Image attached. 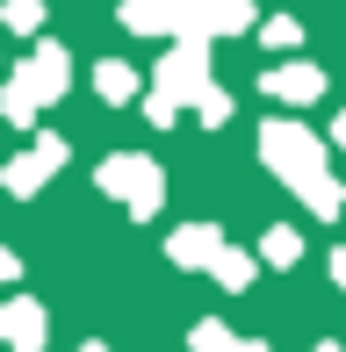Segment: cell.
Masks as SVG:
<instances>
[{
    "label": "cell",
    "mask_w": 346,
    "mask_h": 352,
    "mask_svg": "<svg viewBox=\"0 0 346 352\" xmlns=\"http://www.w3.org/2000/svg\"><path fill=\"white\" fill-rule=\"evenodd\" d=\"M260 158H267V166H274L289 187H310V180L325 173L318 137H310V130H296V122H267V130H260Z\"/></svg>",
    "instance_id": "1"
},
{
    "label": "cell",
    "mask_w": 346,
    "mask_h": 352,
    "mask_svg": "<svg viewBox=\"0 0 346 352\" xmlns=\"http://www.w3.org/2000/svg\"><path fill=\"white\" fill-rule=\"evenodd\" d=\"M101 187H108L130 216H152V209H159V195H166V187H159V166H152V158H137V151L108 158V166H101Z\"/></svg>",
    "instance_id": "2"
},
{
    "label": "cell",
    "mask_w": 346,
    "mask_h": 352,
    "mask_svg": "<svg viewBox=\"0 0 346 352\" xmlns=\"http://www.w3.org/2000/svg\"><path fill=\"white\" fill-rule=\"evenodd\" d=\"M0 345H8V352H43V309L29 295L0 302Z\"/></svg>",
    "instance_id": "3"
},
{
    "label": "cell",
    "mask_w": 346,
    "mask_h": 352,
    "mask_svg": "<svg viewBox=\"0 0 346 352\" xmlns=\"http://www.w3.org/2000/svg\"><path fill=\"white\" fill-rule=\"evenodd\" d=\"M216 252H224V237H216L210 223H187V230H173L166 259H173V266H216Z\"/></svg>",
    "instance_id": "4"
},
{
    "label": "cell",
    "mask_w": 346,
    "mask_h": 352,
    "mask_svg": "<svg viewBox=\"0 0 346 352\" xmlns=\"http://www.w3.org/2000/svg\"><path fill=\"white\" fill-rule=\"evenodd\" d=\"M51 166H65V144H37L29 158H14V166H8V195H37Z\"/></svg>",
    "instance_id": "5"
},
{
    "label": "cell",
    "mask_w": 346,
    "mask_h": 352,
    "mask_svg": "<svg viewBox=\"0 0 346 352\" xmlns=\"http://www.w3.org/2000/svg\"><path fill=\"white\" fill-rule=\"evenodd\" d=\"M187 345H195V352H267L260 338H238V331H231V324H216V316H202V324L187 331Z\"/></svg>",
    "instance_id": "6"
},
{
    "label": "cell",
    "mask_w": 346,
    "mask_h": 352,
    "mask_svg": "<svg viewBox=\"0 0 346 352\" xmlns=\"http://www.w3.org/2000/svg\"><path fill=\"white\" fill-rule=\"evenodd\" d=\"M267 87H274L281 101H318V87H325V79L310 72V65H289V72H274V79H267Z\"/></svg>",
    "instance_id": "7"
},
{
    "label": "cell",
    "mask_w": 346,
    "mask_h": 352,
    "mask_svg": "<svg viewBox=\"0 0 346 352\" xmlns=\"http://www.w3.org/2000/svg\"><path fill=\"white\" fill-rule=\"evenodd\" d=\"M210 274H216V280H224V287H231V295H245V287H253V274H260V266H253V259H245V252H231V245H224V252H216V266H210Z\"/></svg>",
    "instance_id": "8"
},
{
    "label": "cell",
    "mask_w": 346,
    "mask_h": 352,
    "mask_svg": "<svg viewBox=\"0 0 346 352\" xmlns=\"http://www.w3.org/2000/svg\"><path fill=\"white\" fill-rule=\"evenodd\" d=\"M260 259H267V266H296V259H303V245H296V230H267Z\"/></svg>",
    "instance_id": "9"
},
{
    "label": "cell",
    "mask_w": 346,
    "mask_h": 352,
    "mask_svg": "<svg viewBox=\"0 0 346 352\" xmlns=\"http://www.w3.org/2000/svg\"><path fill=\"white\" fill-rule=\"evenodd\" d=\"M303 201H310V209H318V216H339V187L325 180V173H318V180H310V187H303Z\"/></svg>",
    "instance_id": "10"
},
{
    "label": "cell",
    "mask_w": 346,
    "mask_h": 352,
    "mask_svg": "<svg viewBox=\"0 0 346 352\" xmlns=\"http://www.w3.org/2000/svg\"><path fill=\"white\" fill-rule=\"evenodd\" d=\"M130 87H137V79L123 65H101V94H108V101H130Z\"/></svg>",
    "instance_id": "11"
},
{
    "label": "cell",
    "mask_w": 346,
    "mask_h": 352,
    "mask_svg": "<svg viewBox=\"0 0 346 352\" xmlns=\"http://www.w3.org/2000/svg\"><path fill=\"white\" fill-rule=\"evenodd\" d=\"M22 274V259H14V252H0V280H14Z\"/></svg>",
    "instance_id": "12"
},
{
    "label": "cell",
    "mask_w": 346,
    "mask_h": 352,
    "mask_svg": "<svg viewBox=\"0 0 346 352\" xmlns=\"http://www.w3.org/2000/svg\"><path fill=\"white\" fill-rule=\"evenodd\" d=\"M332 280H339V287H346V245H339V252H332Z\"/></svg>",
    "instance_id": "13"
},
{
    "label": "cell",
    "mask_w": 346,
    "mask_h": 352,
    "mask_svg": "<svg viewBox=\"0 0 346 352\" xmlns=\"http://www.w3.org/2000/svg\"><path fill=\"white\" fill-rule=\"evenodd\" d=\"M310 352H346V345H339V338H325V345H310Z\"/></svg>",
    "instance_id": "14"
},
{
    "label": "cell",
    "mask_w": 346,
    "mask_h": 352,
    "mask_svg": "<svg viewBox=\"0 0 346 352\" xmlns=\"http://www.w3.org/2000/svg\"><path fill=\"white\" fill-rule=\"evenodd\" d=\"M80 352H116V345H101V338H94V345H80Z\"/></svg>",
    "instance_id": "15"
},
{
    "label": "cell",
    "mask_w": 346,
    "mask_h": 352,
    "mask_svg": "<svg viewBox=\"0 0 346 352\" xmlns=\"http://www.w3.org/2000/svg\"><path fill=\"white\" fill-rule=\"evenodd\" d=\"M339 144H346V116H339Z\"/></svg>",
    "instance_id": "16"
}]
</instances>
